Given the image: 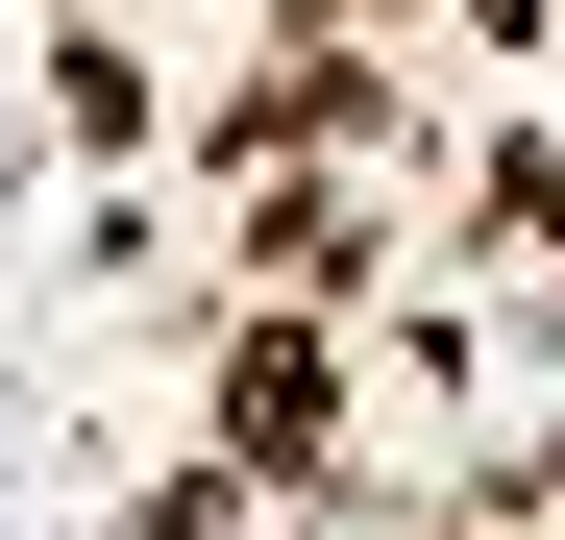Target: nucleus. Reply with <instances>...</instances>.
I'll list each match as a JSON object with an SVG mask.
<instances>
[{
	"label": "nucleus",
	"instance_id": "obj_1",
	"mask_svg": "<svg viewBox=\"0 0 565 540\" xmlns=\"http://www.w3.org/2000/svg\"><path fill=\"white\" fill-rule=\"evenodd\" d=\"M222 442H246V467H296V442H320V369H296V344H246V369H222Z\"/></svg>",
	"mask_w": 565,
	"mask_h": 540
}]
</instances>
